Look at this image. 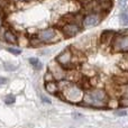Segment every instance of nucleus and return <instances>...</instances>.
I'll return each instance as SVG.
<instances>
[{
	"label": "nucleus",
	"instance_id": "nucleus-13",
	"mask_svg": "<svg viewBox=\"0 0 128 128\" xmlns=\"http://www.w3.org/2000/svg\"><path fill=\"white\" fill-rule=\"evenodd\" d=\"M28 61H29V63H30V65L33 66L35 70H40V68H43L42 62H40L37 58H29Z\"/></svg>",
	"mask_w": 128,
	"mask_h": 128
},
{
	"label": "nucleus",
	"instance_id": "nucleus-12",
	"mask_svg": "<svg viewBox=\"0 0 128 128\" xmlns=\"http://www.w3.org/2000/svg\"><path fill=\"white\" fill-rule=\"evenodd\" d=\"M109 109H117L119 107V99L117 98H110L109 97L108 101H107V106Z\"/></svg>",
	"mask_w": 128,
	"mask_h": 128
},
{
	"label": "nucleus",
	"instance_id": "nucleus-25",
	"mask_svg": "<svg viewBox=\"0 0 128 128\" xmlns=\"http://www.w3.org/2000/svg\"><path fill=\"white\" fill-rule=\"evenodd\" d=\"M4 14H2L0 11V27L4 26Z\"/></svg>",
	"mask_w": 128,
	"mask_h": 128
},
{
	"label": "nucleus",
	"instance_id": "nucleus-15",
	"mask_svg": "<svg viewBox=\"0 0 128 128\" xmlns=\"http://www.w3.org/2000/svg\"><path fill=\"white\" fill-rule=\"evenodd\" d=\"M4 104H12L14 102L16 101V97L14 94H8V96H6V97H4Z\"/></svg>",
	"mask_w": 128,
	"mask_h": 128
},
{
	"label": "nucleus",
	"instance_id": "nucleus-14",
	"mask_svg": "<svg viewBox=\"0 0 128 128\" xmlns=\"http://www.w3.org/2000/svg\"><path fill=\"white\" fill-rule=\"evenodd\" d=\"M29 45L32 47H40L43 45V43L40 42V40L37 38V36H34V37H29Z\"/></svg>",
	"mask_w": 128,
	"mask_h": 128
},
{
	"label": "nucleus",
	"instance_id": "nucleus-6",
	"mask_svg": "<svg viewBox=\"0 0 128 128\" xmlns=\"http://www.w3.org/2000/svg\"><path fill=\"white\" fill-rule=\"evenodd\" d=\"M61 33L63 34L64 37L71 38L76 36L78 34H80V32L82 30V25L78 24V22H65L61 27Z\"/></svg>",
	"mask_w": 128,
	"mask_h": 128
},
{
	"label": "nucleus",
	"instance_id": "nucleus-3",
	"mask_svg": "<svg viewBox=\"0 0 128 128\" xmlns=\"http://www.w3.org/2000/svg\"><path fill=\"white\" fill-rule=\"evenodd\" d=\"M37 38L43 43V44H53L58 40H61V38L64 37L63 34L61 33V30L54 28V27H48L40 30L36 34Z\"/></svg>",
	"mask_w": 128,
	"mask_h": 128
},
{
	"label": "nucleus",
	"instance_id": "nucleus-16",
	"mask_svg": "<svg viewBox=\"0 0 128 128\" xmlns=\"http://www.w3.org/2000/svg\"><path fill=\"white\" fill-rule=\"evenodd\" d=\"M119 18H120V22H122V24H124V25L128 24V11H122V12L120 14Z\"/></svg>",
	"mask_w": 128,
	"mask_h": 128
},
{
	"label": "nucleus",
	"instance_id": "nucleus-17",
	"mask_svg": "<svg viewBox=\"0 0 128 128\" xmlns=\"http://www.w3.org/2000/svg\"><path fill=\"white\" fill-rule=\"evenodd\" d=\"M4 70H6V71H16L18 68V66L17 65H14L12 63L6 62V63H4Z\"/></svg>",
	"mask_w": 128,
	"mask_h": 128
},
{
	"label": "nucleus",
	"instance_id": "nucleus-28",
	"mask_svg": "<svg viewBox=\"0 0 128 128\" xmlns=\"http://www.w3.org/2000/svg\"><path fill=\"white\" fill-rule=\"evenodd\" d=\"M17 1H19V2H30V1H33V0H17Z\"/></svg>",
	"mask_w": 128,
	"mask_h": 128
},
{
	"label": "nucleus",
	"instance_id": "nucleus-8",
	"mask_svg": "<svg viewBox=\"0 0 128 128\" xmlns=\"http://www.w3.org/2000/svg\"><path fill=\"white\" fill-rule=\"evenodd\" d=\"M48 71L52 73V75L54 76L55 81H61V80H64L66 78V73H68V70L63 68L62 65H60L55 60L51 61L48 63Z\"/></svg>",
	"mask_w": 128,
	"mask_h": 128
},
{
	"label": "nucleus",
	"instance_id": "nucleus-22",
	"mask_svg": "<svg viewBox=\"0 0 128 128\" xmlns=\"http://www.w3.org/2000/svg\"><path fill=\"white\" fill-rule=\"evenodd\" d=\"M115 115L118 116V117H124V116L127 115V111L125 109H118V110L115 111Z\"/></svg>",
	"mask_w": 128,
	"mask_h": 128
},
{
	"label": "nucleus",
	"instance_id": "nucleus-19",
	"mask_svg": "<svg viewBox=\"0 0 128 128\" xmlns=\"http://www.w3.org/2000/svg\"><path fill=\"white\" fill-rule=\"evenodd\" d=\"M44 81H45V83H46V82H53V81H55L54 76L52 75V73L50 72V71H47V72L44 74Z\"/></svg>",
	"mask_w": 128,
	"mask_h": 128
},
{
	"label": "nucleus",
	"instance_id": "nucleus-26",
	"mask_svg": "<svg viewBox=\"0 0 128 128\" xmlns=\"http://www.w3.org/2000/svg\"><path fill=\"white\" fill-rule=\"evenodd\" d=\"M120 7H122V8H125V7L127 6V0H120Z\"/></svg>",
	"mask_w": 128,
	"mask_h": 128
},
{
	"label": "nucleus",
	"instance_id": "nucleus-9",
	"mask_svg": "<svg viewBox=\"0 0 128 128\" xmlns=\"http://www.w3.org/2000/svg\"><path fill=\"white\" fill-rule=\"evenodd\" d=\"M2 40H4L6 43L8 44H17L18 42V35L12 30V29H9V28H6L4 30V37H2Z\"/></svg>",
	"mask_w": 128,
	"mask_h": 128
},
{
	"label": "nucleus",
	"instance_id": "nucleus-20",
	"mask_svg": "<svg viewBox=\"0 0 128 128\" xmlns=\"http://www.w3.org/2000/svg\"><path fill=\"white\" fill-rule=\"evenodd\" d=\"M119 106L122 107V108H128V98L127 97L119 98Z\"/></svg>",
	"mask_w": 128,
	"mask_h": 128
},
{
	"label": "nucleus",
	"instance_id": "nucleus-23",
	"mask_svg": "<svg viewBox=\"0 0 128 128\" xmlns=\"http://www.w3.org/2000/svg\"><path fill=\"white\" fill-rule=\"evenodd\" d=\"M40 100H42L43 102H45V104H51V99H50V98H47L46 96H44V94H40Z\"/></svg>",
	"mask_w": 128,
	"mask_h": 128
},
{
	"label": "nucleus",
	"instance_id": "nucleus-24",
	"mask_svg": "<svg viewBox=\"0 0 128 128\" xmlns=\"http://www.w3.org/2000/svg\"><path fill=\"white\" fill-rule=\"evenodd\" d=\"M117 34H119V35H122V36H128V28H126V29H122V30L118 32Z\"/></svg>",
	"mask_w": 128,
	"mask_h": 128
},
{
	"label": "nucleus",
	"instance_id": "nucleus-2",
	"mask_svg": "<svg viewBox=\"0 0 128 128\" xmlns=\"http://www.w3.org/2000/svg\"><path fill=\"white\" fill-rule=\"evenodd\" d=\"M60 93L65 101L73 104H80L83 100L84 90L79 83H71Z\"/></svg>",
	"mask_w": 128,
	"mask_h": 128
},
{
	"label": "nucleus",
	"instance_id": "nucleus-5",
	"mask_svg": "<svg viewBox=\"0 0 128 128\" xmlns=\"http://www.w3.org/2000/svg\"><path fill=\"white\" fill-rule=\"evenodd\" d=\"M72 58H73V53L71 47L65 48L58 54L55 58V61L58 62L60 65H62L65 70H73V65H72Z\"/></svg>",
	"mask_w": 128,
	"mask_h": 128
},
{
	"label": "nucleus",
	"instance_id": "nucleus-11",
	"mask_svg": "<svg viewBox=\"0 0 128 128\" xmlns=\"http://www.w3.org/2000/svg\"><path fill=\"white\" fill-rule=\"evenodd\" d=\"M45 90L47 93L50 94H58V82L53 81V82H46L45 83Z\"/></svg>",
	"mask_w": 128,
	"mask_h": 128
},
{
	"label": "nucleus",
	"instance_id": "nucleus-4",
	"mask_svg": "<svg viewBox=\"0 0 128 128\" xmlns=\"http://www.w3.org/2000/svg\"><path fill=\"white\" fill-rule=\"evenodd\" d=\"M110 47L115 53H128V36H122L116 33Z\"/></svg>",
	"mask_w": 128,
	"mask_h": 128
},
{
	"label": "nucleus",
	"instance_id": "nucleus-27",
	"mask_svg": "<svg viewBox=\"0 0 128 128\" xmlns=\"http://www.w3.org/2000/svg\"><path fill=\"white\" fill-rule=\"evenodd\" d=\"M79 1H81L82 4H86V2H90V1H93V0H79Z\"/></svg>",
	"mask_w": 128,
	"mask_h": 128
},
{
	"label": "nucleus",
	"instance_id": "nucleus-7",
	"mask_svg": "<svg viewBox=\"0 0 128 128\" xmlns=\"http://www.w3.org/2000/svg\"><path fill=\"white\" fill-rule=\"evenodd\" d=\"M104 17V15H102V14H100V12L86 14V15L83 16V19H82V27L90 28V27L98 26Z\"/></svg>",
	"mask_w": 128,
	"mask_h": 128
},
{
	"label": "nucleus",
	"instance_id": "nucleus-10",
	"mask_svg": "<svg viewBox=\"0 0 128 128\" xmlns=\"http://www.w3.org/2000/svg\"><path fill=\"white\" fill-rule=\"evenodd\" d=\"M115 34L116 33L112 30H104V33L101 34V36H100V40H99L100 44H101L102 46H110Z\"/></svg>",
	"mask_w": 128,
	"mask_h": 128
},
{
	"label": "nucleus",
	"instance_id": "nucleus-1",
	"mask_svg": "<svg viewBox=\"0 0 128 128\" xmlns=\"http://www.w3.org/2000/svg\"><path fill=\"white\" fill-rule=\"evenodd\" d=\"M108 99L109 97L104 89L90 88L88 90H84L83 100L81 104H86V107H93V108H106Z\"/></svg>",
	"mask_w": 128,
	"mask_h": 128
},
{
	"label": "nucleus",
	"instance_id": "nucleus-18",
	"mask_svg": "<svg viewBox=\"0 0 128 128\" xmlns=\"http://www.w3.org/2000/svg\"><path fill=\"white\" fill-rule=\"evenodd\" d=\"M119 86H120V97H127L128 98V84Z\"/></svg>",
	"mask_w": 128,
	"mask_h": 128
},
{
	"label": "nucleus",
	"instance_id": "nucleus-21",
	"mask_svg": "<svg viewBox=\"0 0 128 128\" xmlns=\"http://www.w3.org/2000/svg\"><path fill=\"white\" fill-rule=\"evenodd\" d=\"M7 51H8L9 53L14 54V55H19V54L22 53V51H20L19 48H14V47H8V48H7Z\"/></svg>",
	"mask_w": 128,
	"mask_h": 128
}]
</instances>
